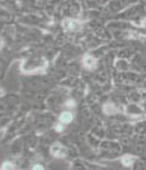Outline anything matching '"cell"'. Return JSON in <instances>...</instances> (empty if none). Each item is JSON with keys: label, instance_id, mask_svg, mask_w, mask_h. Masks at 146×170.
Wrapping results in <instances>:
<instances>
[{"label": "cell", "instance_id": "7", "mask_svg": "<svg viewBox=\"0 0 146 170\" xmlns=\"http://www.w3.org/2000/svg\"><path fill=\"white\" fill-rule=\"evenodd\" d=\"M32 170H44L43 166H41V165H34Z\"/></svg>", "mask_w": 146, "mask_h": 170}, {"label": "cell", "instance_id": "2", "mask_svg": "<svg viewBox=\"0 0 146 170\" xmlns=\"http://www.w3.org/2000/svg\"><path fill=\"white\" fill-rule=\"evenodd\" d=\"M83 64L85 68L88 69H93L95 67V64H97V62H95V59L93 56H90V55H87L84 59H83Z\"/></svg>", "mask_w": 146, "mask_h": 170}, {"label": "cell", "instance_id": "4", "mask_svg": "<svg viewBox=\"0 0 146 170\" xmlns=\"http://www.w3.org/2000/svg\"><path fill=\"white\" fill-rule=\"evenodd\" d=\"M73 120V114L69 113V111H65L62 113L61 115H60V122H61L62 124H67Z\"/></svg>", "mask_w": 146, "mask_h": 170}, {"label": "cell", "instance_id": "10", "mask_svg": "<svg viewBox=\"0 0 146 170\" xmlns=\"http://www.w3.org/2000/svg\"><path fill=\"white\" fill-rule=\"evenodd\" d=\"M141 26H144V27L146 26V18L144 19V21H142V22H141Z\"/></svg>", "mask_w": 146, "mask_h": 170}, {"label": "cell", "instance_id": "3", "mask_svg": "<svg viewBox=\"0 0 146 170\" xmlns=\"http://www.w3.org/2000/svg\"><path fill=\"white\" fill-rule=\"evenodd\" d=\"M51 152L55 155V156H64V152H65V148L60 144H53L51 147Z\"/></svg>", "mask_w": 146, "mask_h": 170}, {"label": "cell", "instance_id": "5", "mask_svg": "<svg viewBox=\"0 0 146 170\" xmlns=\"http://www.w3.org/2000/svg\"><path fill=\"white\" fill-rule=\"evenodd\" d=\"M103 110H104L105 114H114L116 111H117V109H116V106H114L113 104H107V105H104Z\"/></svg>", "mask_w": 146, "mask_h": 170}, {"label": "cell", "instance_id": "9", "mask_svg": "<svg viewBox=\"0 0 146 170\" xmlns=\"http://www.w3.org/2000/svg\"><path fill=\"white\" fill-rule=\"evenodd\" d=\"M56 129H57L59 132H61V131H62V126H57V127H56Z\"/></svg>", "mask_w": 146, "mask_h": 170}, {"label": "cell", "instance_id": "11", "mask_svg": "<svg viewBox=\"0 0 146 170\" xmlns=\"http://www.w3.org/2000/svg\"><path fill=\"white\" fill-rule=\"evenodd\" d=\"M3 46V42H1V40H0V47H1Z\"/></svg>", "mask_w": 146, "mask_h": 170}, {"label": "cell", "instance_id": "8", "mask_svg": "<svg viewBox=\"0 0 146 170\" xmlns=\"http://www.w3.org/2000/svg\"><path fill=\"white\" fill-rule=\"evenodd\" d=\"M66 105H67V106H74V102L73 101H67Z\"/></svg>", "mask_w": 146, "mask_h": 170}, {"label": "cell", "instance_id": "6", "mask_svg": "<svg viewBox=\"0 0 146 170\" xmlns=\"http://www.w3.org/2000/svg\"><path fill=\"white\" fill-rule=\"evenodd\" d=\"M133 161V157H131V156H125L123 157V164L126 165V166H130L131 164H132Z\"/></svg>", "mask_w": 146, "mask_h": 170}, {"label": "cell", "instance_id": "1", "mask_svg": "<svg viewBox=\"0 0 146 170\" xmlns=\"http://www.w3.org/2000/svg\"><path fill=\"white\" fill-rule=\"evenodd\" d=\"M62 27L66 29V31H71V32H75V31H79L82 28V23L76 19H70V18H66L64 19L62 22Z\"/></svg>", "mask_w": 146, "mask_h": 170}]
</instances>
